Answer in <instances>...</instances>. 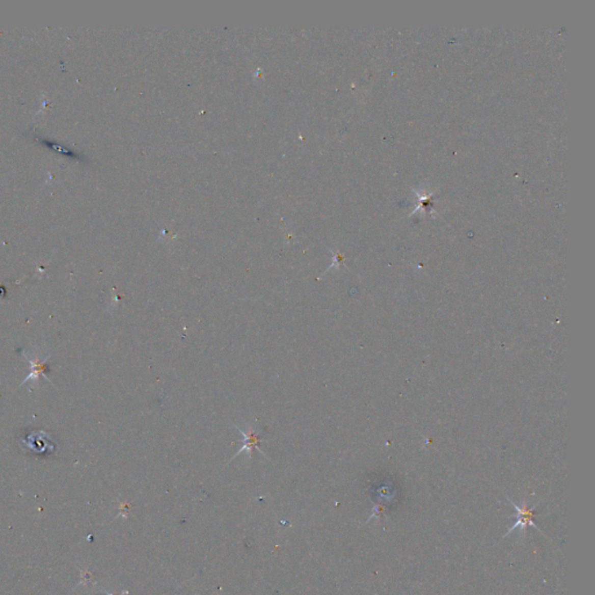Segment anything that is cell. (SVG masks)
I'll return each mask as SVG.
<instances>
[{"instance_id": "6da1fadb", "label": "cell", "mask_w": 595, "mask_h": 595, "mask_svg": "<svg viewBox=\"0 0 595 595\" xmlns=\"http://www.w3.org/2000/svg\"><path fill=\"white\" fill-rule=\"evenodd\" d=\"M236 428H237V430L241 431L242 435L245 436V446H243V448L241 450H239V451L237 452V454H239L241 452L246 451V450H247V452H248V454H249V457H251V450H253L254 448H257V445L259 444L258 434L256 432V431H254L253 429H249V430L245 431V430H242L241 428H238V427H236Z\"/></svg>"}, {"instance_id": "7a4b0ae2", "label": "cell", "mask_w": 595, "mask_h": 595, "mask_svg": "<svg viewBox=\"0 0 595 595\" xmlns=\"http://www.w3.org/2000/svg\"><path fill=\"white\" fill-rule=\"evenodd\" d=\"M513 505H514V503H513ZM514 507L516 508V510H518V514H519V516H518V522H516L514 524V526L510 528L509 532L513 531L515 528H518L520 526L522 527V528H524V527L527 526V524H530V526L536 527L535 524H534V522H532V521H531V516H532V510L531 509L530 510H529V509H524V508H520V507H518L516 505H514Z\"/></svg>"}]
</instances>
